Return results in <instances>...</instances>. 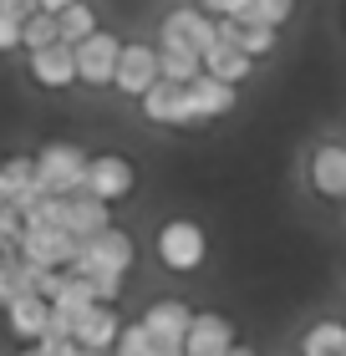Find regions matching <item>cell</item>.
I'll list each match as a JSON object with an SVG mask.
<instances>
[{
  "label": "cell",
  "mask_w": 346,
  "mask_h": 356,
  "mask_svg": "<svg viewBox=\"0 0 346 356\" xmlns=\"http://www.w3.org/2000/svg\"><path fill=\"white\" fill-rule=\"evenodd\" d=\"M72 56H77V82L102 92V87H112V72H118L123 41H118V31H97V36H87Z\"/></svg>",
  "instance_id": "7"
},
{
  "label": "cell",
  "mask_w": 346,
  "mask_h": 356,
  "mask_svg": "<svg viewBox=\"0 0 346 356\" xmlns=\"http://www.w3.org/2000/svg\"><path fill=\"white\" fill-rule=\"evenodd\" d=\"M158 76H163V82L189 87V82H199V76H204V61L189 56V51H158Z\"/></svg>",
  "instance_id": "23"
},
{
  "label": "cell",
  "mask_w": 346,
  "mask_h": 356,
  "mask_svg": "<svg viewBox=\"0 0 346 356\" xmlns=\"http://www.w3.org/2000/svg\"><path fill=\"white\" fill-rule=\"evenodd\" d=\"M295 15V0H250V10H244V21H260V26H270L280 31Z\"/></svg>",
  "instance_id": "25"
},
{
  "label": "cell",
  "mask_w": 346,
  "mask_h": 356,
  "mask_svg": "<svg viewBox=\"0 0 346 356\" xmlns=\"http://www.w3.org/2000/svg\"><path fill=\"white\" fill-rule=\"evenodd\" d=\"M306 178L326 204H346V148L341 143H316L306 158Z\"/></svg>",
  "instance_id": "11"
},
{
  "label": "cell",
  "mask_w": 346,
  "mask_h": 356,
  "mask_svg": "<svg viewBox=\"0 0 346 356\" xmlns=\"http://www.w3.org/2000/svg\"><path fill=\"white\" fill-rule=\"evenodd\" d=\"M138 265V245H133V234L127 229H102V234H92L87 245H77V260H72V275H123L127 280V270Z\"/></svg>",
  "instance_id": "4"
},
{
  "label": "cell",
  "mask_w": 346,
  "mask_h": 356,
  "mask_svg": "<svg viewBox=\"0 0 346 356\" xmlns=\"http://www.w3.org/2000/svg\"><path fill=\"white\" fill-rule=\"evenodd\" d=\"M36 6H41L46 15H61V10H72V6H77V0H36Z\"/></svg>",
  "instance_id": "30"
},
{
  "label": "cell",
  "mask_w": 346,
  "mask_h": 356,
  "mask_svg": "<svg viewBox=\"0 0 346 356\" xmlns=\"http://www.w3.org/2000/svg\"><path fill=\"white\" fill-rule=\"evenodd\" d=\"M41 6H36V0H0V15H10V21H31V15H36Z\"/></svg>",
  "instance_id": "29"
},
{
  "label": "cell",
  "mask_w": 346,
  "mask_h": 356,
  "mask_svg": "<svg viewBox=\"0 0 346 356\" xmlns=\"http://www.w3.org/2000/svg\"><path fill=\"white\" fill-rule=\"evenodd\" d=\"M31 158H36V178H41V188L52 193V199H72V193H81V184H87V158H92L81 143L56 138V143H41Z\"/></svg>",
  "instance_id": "1"
},
{
  "label": "cell",
  "mask_w": 346,
  "mask_h": 356,
  "mask_svg": "<svg viewBox=\"0 0 346 356\" xmlns=\"http://www.w3.org/2000/svg\"><path fill=\"white\" fill-rule=\"evenodd\" d=\"M26 72H31V82L46 87V92H67L77 82V56H72V46H46V51H31L26 61Z\"/></svg>",
  "instance_id": "17"
},
{
  "label": "cell",
  "mask_w": 346,
  "mask_h": 356,
  "mask_svg": "<svg viewBox=\"0 0 346 356\" xmlns=\"http://www.w3.org/2000/svg\"><path fill=\"white\" fill-rule=\"evenodd\" d=\"M0 204H6V193H0Z\"/></svg>",
  "instance_id": "34"
},
{
  "label": "cell",
  "mask_w": 346,
  "mask_h": 356,
  "mask_svg": "<svg viewBox=\"0 0 346 356\" xmlns=\"http://www.w3.org/2000/svg\"><path fill=\"white\" fill-rule=\"evenodd\" d=\"M239 107V87H224V82H214V76H199V82H189V112H194V122H214V118H224V112H235Z\"/></svg>",
  "instance_id": "18"
},
{
  "label": "cell",
  "mask_w": 346,
  "mask_h": 356,
  "mask_svg": "<svg viewBox=\"0 0 346 356\" xmlns=\"http://www.w3.org/2000/svg\"><path fill=\"white\" fill-rule=\"evenodd\" d=\"M6 300H10V290H6V275H0V311H6Z\"/></svg>",
  "instance_id": "32"
},
{
  "label": "cell",
  "mask_w": 346,
  "mask_h": 356,
  "mask_svg": "<svg viewBox=\"0 0 346 356\" xmlns=\"http://www.w3.org/2000/svg\"><path fill=\"white\" fill-rule=\"evenodd\" d=\"M56 31H61V46H72V51H77L87 36H97V31H102V21H97V10L87 6V0H77L72 10L56 15Z\"/></svg>",
  "instance_id": "22"
},
{
  "label": "cell",
  "mask_w": 346,
  "mask_h": 356,
  "mask_svg": "<svg viewBox=\"0 0 346 356\" xmlns=\"http://www.w3.org/2000/svg\"><path fill=\"white\" fill-rule=\"evenodd\" d=\"M123 326H127V321L118 316V305H87V311L77 316V326H72V341H77V346H87V351L112 356V346H118Z\"/></svg>",
  "instance_id": "14"
},
{
  "label": "cell",
  "mask_w": 346,
  "mask_h": 356,
  "mask_svg": "<svg viewBox=\"0 0 346 356\" xmlns=\"http://www.w3.org/2000/svg\"><path fill=\"white\" fill-rule=\"evenodd\" d=\"M138 326L148 331V341H153V346L184 351V336H189V326H194V305H189V300H173V296L148 300L143 316H138Z\"/></svg>",
  "instance_id": "6"
},
{
  "label": "cell",
  "mask_w": 346,
  "mask_h": 356,
  "mask_svg": "<svg viewBox=\"0 0 346 356\" xmlns=\"http://www.w3.org/2000/svg\"><path fill=\"white\" fill-rule=\"evenodd\" d=\"M61 229H67L77 245H87L92 234L112 229V209L102 199H92V193H72V199H61Z\"/></svg>",
  "instance_id": "16"
},
{
  "label": "cell",
  "mask_w": 346,
  "mask_h": 356,
  "mask_svg": "<svg viewBox=\"0 0 346 356\" xmlns=\"http://www.w3.org/2000/svg\"><path fill=\"white\" fill-rule=\"evenodd\" d=\"M214 41H219V21L204 15L199 6H173L158 21V51H189V56L204 61V51Z\"/></svg>",
  "instance_id": "3"
},
{
  "label": "cell",
  "mask_w": 346,
  "mask_h": 356,
  "mask_svg": "<svg viewBox=\"0 0 346 356\" xmlns=\"http://www.w3.org/2000/svg\"><path fill=\"white\" fill-rule=\"evenodd\" d=\"M229 356H260L255 346H235V351H229Z\"/></svg>",
  "instance_id": "33"
},
{
  "label": "cell",
  "mask_w": 346,
  "mask_h": 356,
  "mask_svg": "<svg viewBox=\"0 0 346 356\" xmlns=\"http://www.w3.org/2000/svg\"><path fill=\"white\" fill-rule=\"evenodd\" d=\"M138 107H143V118L158 122V127H184V133H189V127H199V122H194V112H189V87L163 82V76L138 97Z\"/></svg>",
  "instance_id": "9"
},
{
  "label": "cell",
  "mask_w": 346,
  "mask_h": 356,
  "mask_svg": "<svg viewBox=\"0 0 346 356\" xmlns=\"http://www.w3.org/2000/svg\"><path fill=\"white\" fill-rule=\"evenodd\" d=\"M153 254H158V265L168 270V275H194V270H204L209 260V234H204V224L199 219H168L158 229L153 239Z\"/></svg>",
  "instance_id": "2"
},
{
  "label": "cell",
  "mask_w": 346,
  "mask_h": 356,
  "mask_svg": "<svg viewBox=\"0 0 346 356\" xmlns=\"http://www.w3.org/2000/svg\"><path fill=\"white\" fill-rule=\"evenodd\" d=\"M138 188V168L127 163L123 153H92L87 158V184H81V193H92V199H102L107 209L133 199Z\"/></svg>",
  "instance_id": "5"
},
{
  "label": "cell",
  "mask_w": 346,
  "mask_h": 356,
  "mask_svg": "<svg viewBox=\"0 0 346 356\" xmlns=\"http://www.w3.org/2000/svg\"><path fill=\"white\" fill-rule=\"evenodd\" d=\"M15 254H21L26 265H36V270H72L77 239L67 229H26L21 245H15Z\"/></svg>",
  "instance_id": "10"
},
{
  "label": "cell",
  "mask_w": 346,
  "mask_h": 356,
  "mask_svg": "<svg viewBox=\"0 0 346 356\" xmlns=\"http://www.w3.org/2000/svg\"><path fill=\"white\" fill-rule=\"evenodd\" d=\"M6 51H21V21L0 15V56H6Z\"/></svg>",
  "instance_id": "28"
},
{
  "label": "cell",
  "mask_w": 346,
  "mask_h": 356,
  "mask_svg": "<svg viewBox=\"0 0 346 356\" xmlns=\"http://www.w3.org/2000/svg\"><path fill=\"white\" fill-rule=\"evenodd\" d=\"M219 41H224V46H235V51H244L250 61H260V56H270V51H275L280 31H270V26H260V21H244V15H235V21H219Z\"/></svg>",
  "instance_id": "19"
},
{
  "label": "cell",
  "mask_w": 346,
  "mask_h": 356,
  "mask_svg": "<svg viewBox=\"0 0 346 356\" xmlns=\"http://www.w3.org/2000/svg\"><path fill=\"white\" fill-rule=\"evenodd\" d=\"M56 41H61L56 15H46V10H36V15L21 26V51H46V46H56Z\"/></svg>",
  "instance_id": "24"
},
{
  "label": "cell",
  "mask_w": 346,
  "mask_h": 356,
  "mask_svg": "<svg viewBox=\"0 0 346 356\" xmlns=\"http://www.w3.org/2000/svg\"><path fill=\"white\" fill-rule=\"evenodd\" d=\"M199 10L214 15V21H235V15L250 10V0H199Z\"/></svg>",
  "instance_id": "27"
},
{
  "label": "cell",
  "mask_w": 346,
  "mask_h": 356,
  "mask_svg": "<svg viewBox=\"0 0 346 356\" xmlns=\"http://www.w3.org/2000/svg\"><path fill=\"white\" fill-rule=\"evenodd\" d=\"M0 193H6V204L21 209V214L36 199H46V188L36 178V158H31V153H10L6 163H0Z\"/></svg>",
  "instance_id": "15"
},
{
  "label": "cell",
  "mask_w": 346,
  "mask_h": 356,
  "mask_svg": "<svg viewBox=\"0 0 346 356\" xmlns=\"http://www.w3.org/2000/svg\"><path fill=\"white\" fill-rule=\"evenodd\" d=\"M301 356H346V321H316L301 336Z\"/></svg>",
  "instance_id": "21"
},
{
  "label": "cell",
  "mask_w": 346,
  "mask_h": 356,
  "mask_svg": "<svg viewBox=\"0 0 346 356\" xmlns=\"http://www.w3.org/2000/svg\"><path fill=\"white\" fill-rule=\"evenodd\" d=\"M21 356H52L46 346H21Z\"/></svg>",
  "instance_id": "31"
},
{
  "label": "cell",
  "mask_w": 346,
  "mask_h": 356,
  "mask_svg": "<svg viewBox=\"0 0 346 356\" xmlns=\"http://www.w3.org/2000/svg\"><path fill=\"white\" fill-rule=\"evenodd\" d=\"M112 356H153V341H148V331L138 326H123V336H118V346H112Z\"/></svg>",
  "instance_id": "26"
},
{
  "label": "cell",
  "mask_w": 346,
  "mask_h": 356,
  "mask_svg": "<svg viewBox=\"0 0 346 356\" xmlns=\"http://www.w3.org/2000/svg\"><path fill=\"white\" fill-rule=\"evenodd\" d=\"M250 72H255V61L244 51H235V46H224V41H214L204 51V76H214V82H224V87H244Z\"/></svg>",
  "instance_id": "20"
},
{
  "label": "cell",
  "mask_w": 346,
  "mask_h": 356,
  "mask_svg": "<svg viewBox=\"0 0 346 356\" xmlns=\"http://www.w3.org/2000/svg\"><path fill=\"white\" fill-rule=\"evenodd\" d=\"M235 341V321L224 311H194V326L184 336V356H229Z\"/></svg>",
  "instance_id": "12"
},
{
  "label": "cell",
  "mask_w": 346,
  "mask_h": 356,
  "mask_svg": "<svg viewBox=\"0 0 346 356\" xmlns=\"http://www.w3.org/2000/svg\"><path fill=\"white\" fill-rule=\"evenodd\" d=\"M0 316H6V331L21 346H41L46 331H52V300H41V296H15V300H6Z\"/></svg>",
  "instance_id": "13"
},
{
  "label": "cell",
  "mask_w": 346,
  "mask_h": 356,
  "mask_svg": "<svg viewBox=\"0 0 346 356\" xmlns=\"http://www.w3.org/2000/svg\"><path fill=\"white\" fill-rule=\"evenodd\" d=\"M158 82V46L153 41H123L118 72H112V87L123 97H143L148 87Z\"/></svg>",
  "instance_id": "8"
}]
</instances>
